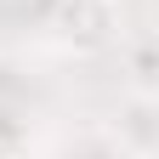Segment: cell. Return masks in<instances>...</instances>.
<instances>
[{
	"mask_svg": "<svg viewBox=\"0 0 159 159\" xmlns=\"http://www.w3.org/2000/svg\"><path fill=\"white\" fill-rule=\"evenodd\" d=\"M114 23H119L114 0H68L63 6V29H68V40H80V46H102L114 34Z\"/></svg>",
	"mask_w": 159,
	"mask_h": 159,
	"instance_id": "6da1fadb",
	"label": "cell"
}]
</instances>
